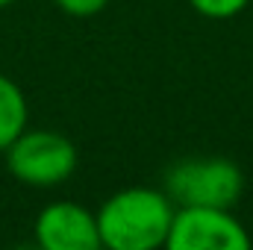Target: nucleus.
I'll list each match as a JSON object with an SVG mask.
<instances>
[{
	"instance_id": "5",
	"label": "nucleus",
	"mask_w": 253,
	"mask_h": 250,
	"mask_svg": "<svg viewBox=\"0 0 253 250\" xmlns=\"http://www.w3.org/2000/svg\"><path fill=\"white\" fill-rule=\"evenodd\" d=\"M36 242L44 250H97L100 230H97V212L74 203L59 200L39 212L36 218Z\"/></svg>"
},
{
	"instance_id": "3",
	"label": "nucleus",
	"mask_w": 253,
	"mask_h": 250,
	"mask_svg": "<svg viewBox=\"0 0 253 250\" xmlns=\"http://www.w3.org/2000/svg\"><path fill=\"white\" fill-rule=\"evenodd\" d=\"M245 174L236 162L221 156H203L177 162L165 174V194L177 206H227L242 197Z\"/></svg>"
},
{
	"instance_id": "8",
	"label": "nucleus",
	"mask_w": 253,
	"mask_h": 250,
	"mask_svg": "<svg viewBox=\"0 0 253 250\" xmlns=\"http://www.w3.org/2000/svg\"><path fill=\"white\" fill-rule=\"evenodd\" d=\"M56 6L71 18H94L109 6V0H56Z\"/></svg>"
},
{
	"instance_id": "7",
	"label": "nucleus",
	"mask_w": 253,
	"mask_h": 250,
	"mask_svg": "<svg viewBox=\"0 0 253 250\" xmlns=\"http://www.w3.org/2000/svg\"><path fill=\"white\" fill-rule=\"evenodd\" d=\"M189 6L209 21H230L242 15L251 6V0H189Z\"/></svg>"
},
{
	"instance_id": "9",
	"label": "nucleus",
	"mask_w": 253,
	"mask_h": 250,
	"mask_svg": "<svg viewBox=\"0 0 253 250\" xmlns=\"http://www.w3.org/2000/svg\"><path fill=\"white\" fill-rule=\"evenodd\" d=\"M15 0H0V9H6V6H12Z\"/></svg>"
},
{
	"instance_id": "1",
	"label": "nucleus",
	"mask_w": 253,
	"mask_h": 250,
	"mask_svg": "<svg viewBox=\"0 0 253 250\" xmlns=\"http://www.w3.org/2000/svg\"><path fill=\"white\" fill-rule=\"evenodd\" d=\"M174 209V200L159 188H124L97 209L100 245L109 250L165 248Z\"/></svg>"
},
{
	"instance_id": "6",
	"label": "nucleus",
	"mask_w": 253,
	"mask_h": 250,
	"mask_svg": "<svg viewBox=\"0 0 253 250\" xmlns=\"http://www.w3.org/2000/svg\"><path fill=\"white\" fill-rule=\"evenodd\" d=\"M27 118L30 109L21 85L12 77L0 74V153L27 129Z\"/></svg>"
},
{
	"instance_id": "2",
	"label": "nucleus",
	"mask_w": 253,
	"mask_h": 250,
	"mask_svg": "<svg viewBox=\"0 0 253 250\" xmlns=\"http://www.w3.org/2000/svg\"><path fill=\"white\" fill-rule=\"evenodd\" d=\"M9 174L33 188H53L77 171V147L56 129H24L6 150Z\"/></svg>"
},
{
	"instance_id": "4",
	"label": "nucleus",
	"mask_w": 253,
	"mask_h": 250,
	"mask_svg": "<svg viewBox=\"0 0 253 250\" xmlns=\"http://www.w3.org/2000/svg\"><path fill=\"white\" fill-rule=\"evenodd\" d=\"M168 250H248L251 233L227 206H180L165 239Z\"/></svg>"
}]
</instances>
